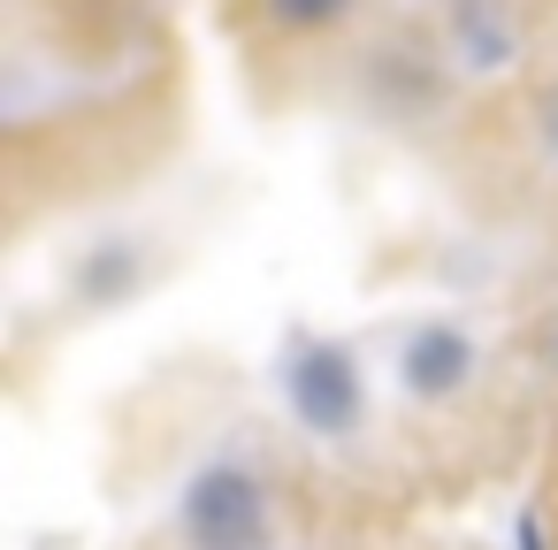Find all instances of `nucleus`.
Segmentation results:
<instances>
[{"label":"nucleus","mask_w":558,"mask_h":550,"mask_svg":"<svg viewBox=\"0 0 558 550\" xmlns=\"http://www.w3.org/2000/svg\"><path fill=\"white\" fill-rule=\"evenodd\" d=\"M474 367H482V344H474L459 321H421V329H405V344H398V390H405L413 405H451V398L474 382Z\"/></svg>","instance_id":"obj_3"},{"label":"nucleus","mask_w":558,"mask_h":550,"mask_svg":"<svg viewBox=\"0 0 558 550\" xmlns=\"http://www.w3.org/2000/svg\"><path fill=\"white\" fill-rule=\"evenodd\" d=\"M260 16L276 32H329V24L352 16V0H260Z\"/></svg>","instance_id":"obj_6"},{"label":"nucleus","mask_w":558,"mask_h":550,"mask_svg":"<svg viewBox=\"0 0 558 550\" xmlns=\"http://www.w3.org/2000/svg\"><path fill=\"white\" fill-rule=\"evenodd\" d=\"M512 550H550V520H543L535 504L512 512Z\"/></svg>","instance_id":"obj_8"},{"label":"nucleus","mask_w":558,"mask_h":550,"mask_svg":"<svg viewBox=\"0 0 558 550\" xmlns=\"http://www.w3.org/2000/svg\"><path fill=\"white\" fill-rule=\"evenodd\" d=\"M535 146H543V161L558 169V77L535 93Z\"/></svg>","instance_id":"obj_7"},{"label":"nucleus","mask_w":558,"mask_h":550,"mask_svg":"<svg viewBox=\"0 0 558 550\" xmlns=\"http://www.w3.org/2000/svg\"><path fill=\"white\" fill-rule=\"evenodd\" d=\"M184 550H276V497L245 459H199L177 489Z\"/></svg>","instance_id":"obj_1"},{"label":"nucleus","mask_w":558,"mask_h":550,"mask_svg":"<svg viewBox=\"0 0 558 550\" xmlns=\"http://www.w3.org/2000/svg\"><path fill=\"white\" fill-rule=\"evenodd\" d=\"M138 283H146V245L138 237H100L70 268V291L85 306H123V298H138Z\"/></svg>","instance_id":"obj_5"},{"label":"nucleus","mask_w":558,"mask_h":550,"mask_svg":"<svg viewBox=\"0 0 558 550\" xmlns=\"http://www.w3.org/2000/svg\"><path fill=\"white\" fill-rule=\"evenodd\" d=\"M451 62L459 77H505L520 62V24L505 0H459L451 16Z\"/></svg>","instance_id":"obj_4"},{"label":"nucleus","mask_w":558,"mask_h":550,"mask_svg":"<svg viewBox=\"0 0 558 550\" xmlns=\"http://www.w3.org/2000/svg\"><path fill=\"white\" fill-rule=\"evenodd\" d=\"M276 390H283V413L322 436V443H344L360 436L367 420V375H360V352L337 344V337H291L283 359H276Z\"/></svg>","instance_id":"obj_2"}]
</instances>
